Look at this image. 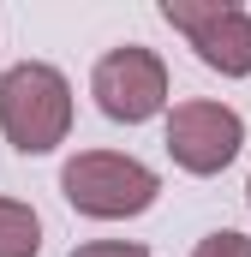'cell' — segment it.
Here are the masks:
<instances>
[{
  "label": "cell",
  "instance_id": "1",
  "mask_svg": "<svg viewBox=\"0 0 251 257\" xmlns=\"http://www.w3.org/2000/svg\"><path fill=\"white\" fill-rule=\"evenodd\" d=\"M0 132L24 156H48L72 132V84L42 60H18L0 78Z\"/></svg>",
  "mask_w": 251,
  "mask_h": 257
},
{
  "label": "cell",
  "instance_id": "2",
  "mask_svg": "<svg viewBox=\"0 0 251 257\" xmlns=\"http://www.w3.org/2000/svg\"><path fill=\"white\" fill-rule=\"evenodd\" d=\"M60 192L78 215H96V221H126V215H144L162 180L156 168H144L138 156H114V150H84L60 168Z\"/></svg>",
  "mask_w": 251,
  "mask_h": 257
},
{
  "label": "cell",
  "instance_id": "3",
  "mask_svg": "<svg viewBox=\"0 0 251 257\" xmlns=\"http://www.w3.org/2000/svg\"><path fill=\"white\" fill-rule=\"evenodd\" d=\"M90 96H96V108H102L108 120L144 126L150 114L168 108V66H162V54H150V48H138V42L108 48V54L96 60V72H90Z\"/></svg>",
  "mask_w": 251,
  "mask_h": 257
},
{
  "label": "cell",
  "instance_id": "4",
  "mask_svg": "<svg viewBox=\"0 0 251 257\" xmlns=\"http://www.w3.org/2000/svg\"><path fill=\"white\" fill-rule=\"evenodd\" d=\"M162 18L186 30L197 60L221 78H251V12L227 0H162Z\"/></svg>",
  "mask_w": 251,
  "mask_h": 257
},
{
  "label": "cell",
  "instance_id": "5",
  "mask_svg": "<svg viewBox=\"0 0 251 257\" xmlns=\"http://www.w3.org/2000/svg\"><path fill=\"white\" fill-rule=\"evenodd\" d=\"M245 144V120L227 102H180L168 114V156L186 174H221Z\"/></svg>",
  "mask_w": 251,
  "mask_h": 257
},
{
  "label": "cell",
  "instance_id": "6",
  "mask_svg": "<svg viewBox=\"0 0 251 257\" xmlns=\"http://www.w3.org/2000/svg\"><path fill=\"white\" fill-rule=\"evenodd\" d=\"M42 251V221L30 203L0 197V257H36Z\"/></svg>",
  "mask_w": 251,
  "mask_h": 257
},
{
  "label": "cell",
  "instance_id": "7",
  "mask_svg": "<svg viewBox=\"0 0 251 257\" xmlns=\"http://www.w3.org/2000/svg\"><path fill=\"white\" fill-rule=\"evenodd\" d=\"M191 257H251V239H245V233H233V227H221V233H203Z\"/></svg>",
  "mask_w": 251,
  "mask_h": 257
},
{
  "label": "cell",
  "instance_id": "8",
  "mask_svg": "<svg viewBox=\"0 0 251 257\" xmlns=\"http://www.w3.org/2000/svg\"><path fill=\"white\" fill-rule=\"evenodd\" d=\"M72 257H150V251L132 245V239H90V245H78Z\"/></svg>",
  "mask_w": 251,
  "mask_h": 257
},
{
  "label": "cell",
  "instance_id": "9",
  "mask_svg": "<svg viewBox=\"0 0 251 257\" xmlns=\"http://www.w3.org/2000/svg\"><path fill=\"white\" fill-rule=\"evenodd\" d=\"M245 192H251V186H245Z\"/></svg>",
  "mask_w": 251,
  "mask_h": 257
}]
</instances>
